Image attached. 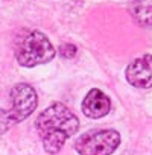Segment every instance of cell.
I'll use <instances>...</instances> for the list:
<instances>
[{
  "label": "cell",
  "mask_w": 152,
  "mask_h": 155,
  "mask_svg": "<svg viewBox=\"0 0 152 155\" xmlns=\"http://www.w3.org/2000/svg\"><path fill=\"white\" fill-rule=\"evenodd\" d=\"M120 144V134L114 129H99L81 135L74 143L79 155H111Z\"/></svg>",
  "instance_id": "cell-4"
},
{
  "label": "cell",
  "mask_w": 152,
  "mask_h": 155,
  "mask_svg": "<svg viewBox=\"0 0 152 155\" xmlns=\"http://www.w3.org/2000/svg\"><path fill=\"white\" fill-rule=\"evenodd\" d=\"M11 108L0 110V135L14 125L26 120L37 108L38 99L35 90L29 84H17L11 88Z\"/></svg>",
  "instance_id": "cell-3"
},
{
  "label": "cell",
  "mask_w": 152,
  "mask_h": 155,
  "mask_svg": "<svg viewBox=\"0 0 152 155\" xmlns=\"http://www.w3.org/2000/svg\"><path fill=\"white\" fill-rule=\"evenodd\" d=\"M35 128L41 137L47 153H58L64 143L78 132L79 120L64 104L55 102L49 105L35 120Z\"/></svg>",
  "instance_id": "cell-1"
},
{
  "label": "cell",
  "mask_w": 152,
  "mask_h": 155,
  "mask_svg": "<svg viewBox=\"0 0 152 155\" xmlns=\"http://www.w3.org/2000/svg\"><path fill=\"white\" fill-rule=\"evenodd\" d=\"M111 102L105 93L97 88H93L87 93L85 99L82 101V111L90 119H101L110 113Z\"/></svg>",
  "instance_id": "cell-6"
},
{
  "label": "cell",
  "mask_w": 152,
  "mask_h": 155,
  "mask_svg": "<svg viewBox=\"0 0 152 155\" xmlns=\"http://www.w3.org/2000/svg\"><path fill=\"white\" fill-rule=\"evenodd\" d=\"M59 53H61L62 58H67L68 59V58L76 56V53H78V47L73 46V44H62L59 47Z\"/></svg>",
  "instance_id": "cell-8"
},
{
  "label": "cell",
  "mask_w": 152,
  "mask_h": 155,
  "mask_svg": "<svg viewBox=\"0 0 152 155\" xmlns=\"http://www.w3.org/2000/svg\"><path fill=\"white\" fill-rule=\"evenodd\" d=\"M126 81L137 88L152 87V55H143L126 67Z\"/></svg>",
  "instance_id": "cell-5"
},
{
  "label": "cell",
  "mask_w": 152,
  "mask_h": 155,
  "mask_svg": "<svg viewBox=\"0 0 152 155\" xmlns=\"http://www.w3.org/2000/svg\"><path fill=\"white\" fill-rule=\"evenodd\" d=\"M56 50L49 38L40 31H29L17 40L15 58L21 67H37L50 62Z\"/></svg>",
  "instance_id": "cell-2"
},
{
  "label": "cell",
  "mask_w": 152,
  "mask_h": 155,
  "mask_svg": "<svg viewBox=\"0 0 152 155\" xmlns=\"http://www.w3.org/2000/svg\"><path fill=\"white\" fill-rule=\"evenodd\" d=\"M129 14L134 21L143 28L152 26V0H134L129 6Z\"/></svg>",
  "instance_id": "cell-7"
}]
</instances>
